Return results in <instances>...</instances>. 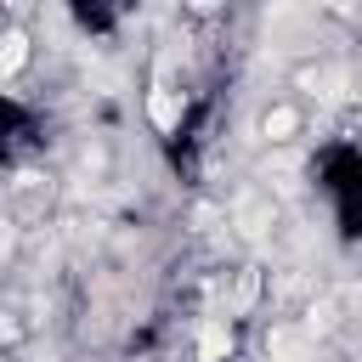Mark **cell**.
<instances>
[{"label":"cell","instance_id":"2","mask_svg":"<svg viewBox=\"0 0 362 362\" xmlns=\"http://www.w3.org/2000/svg\"><path fill=\"white\" fill-rule=\"evenodd\" d=\"M23 62H28V40H23L17 28H11V34L0 40V79H11V74H17Z\"/></svg>","mask_w":362,"mask_h":362},{"label":"cell","instance_id":"5","mask_svg":"<svg viewBox=\"0 0 362 362\" xmlns=\"http://www.w3.org/2000/svg\"><path fill=\"white\" fill-rule=\"evenodd\" d=\"M0 339H11V317H0Z\"/></svg>","mask_w":362,"mask_h":362},{"label":"cell","instance_id":"3","mask_svg":"<svg viewBox=\"0 0 362 362\" xmlns=\"http://www.w3.org/2000/svg\"><path fill=\"white\" fill-rule=\"evenodd\" d=\"M147 113H153V124H158V130H175V119H181V102H175V90H153Z\"/></svg>","mask_w":362,"mask_h":362},{"label":"cell","instance_id":"4","mask_svg":"<svg viewBox=\"0 0 362 362\" xmlns=\"http://www.w3.org/2000/svg\"><path fill=\"white\" fill-rule=\"evenodd\" d=\"M260 130H266V136H272V141H288V130H294V113H288V107H272V113H266V124H260Z\"/></svg>","mask_w":362,"mask_h":362},{"label":"cell","instance_id":"1","mask_svg":"<svg viewBox=\"0 0 362 362\" xmlns=\"http://www.w3.org/2000/svg\"><path fill=\"white\" fill-rule=\"evenodd\" d=\"M232 351V328L226 322H204V334H198V362H221Z\"/></svg>","mask_w":362,"mask_h":362}]
</instances>
